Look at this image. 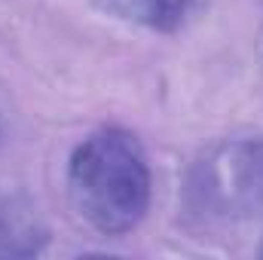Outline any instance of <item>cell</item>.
<instances>
[{"mask_svg":"<svg viewBox=\"0 0 263 260\" xmlns=\"http://www.w3.org/2000/svg\"><path fill=\"white\" fill-rule=\"evenodd\" d=\"M67 196L95 233H132L144 220L153 196L150 162L141 141L120 126L86 135L67 162Z\"/></svg>","mask_w":263,"mask_h":260,"instance_id":"cell-1","label":"cell"},{"mask_svg":"<svg viewBox=\"0 0 263 260\" xmlns=\"http://www.w3.org/2000/svg\"><path fill=\"white\" fill-rule=\"evenodd\" d=\"M187 205L211 220L263 214V138H227L208 147L187 175Z\"/></svg>","mask_w":263,"mask_h":260,"instance_id":"cell-2","label":"cell"},{"mask_svg":"<svg viewBox=\"0 0 263 260\" xmlns=\"http://www.w3.org/2000/svg\"><path fill=\"white\" fill-rule=\"evenodd\" d=\"M49 227L37 205L22 193L0 199V260H25L43 254Z\"/></svg>","mask_w":263,"mask_h":260,"instance_id":"cell-3","label":"cell"},{"mask_svg":"<svg viewBox=\"0 0 263 260\" xmlns=\"http://www.w3.org/2000/svg\"><path fill=\"white\" fill-rule=\"evenodd\" d=\"M104 15L156 34H175L187 25L199 0H92Z\"/></svg>","mask_w":263,"mask_h":260,"instance_id":"cell-4","label":"cell"},{"mask_svg":"<svg viewBox=\"0 0 263 260\" xmlns=\"http://www.w3.org/2000/svg\"><path fill=\"white\" fill-rule=\"evenodd\" d=\"M257 254H260V257H263V245H260V251H257Z\"/></svg>","mask_w":263,"mask_h":260,"instance_id":"cell-5","label":"cell"}]
</instances>
